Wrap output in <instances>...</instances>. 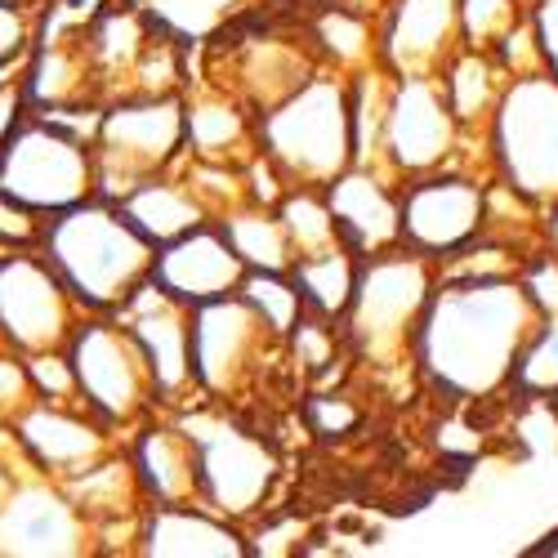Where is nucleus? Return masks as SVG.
<instances>
[{
  "instance_id": "obj_1",
  "label": "nucleus",
  "mask_w": 558,
  "mask_h": 558,
  "mask_svg": "<svg viewBox=\"0 0 558 558\" xmlns=\"http://www.w3.org/2000/svg\"><path fill=\"white\" fill-rule=\"evenodd\" d=\"M536 322L541 317L519 277H487V282L438 277L411 357L442 393L464 402L492 398L509 389V371Z\"/></svg>"
},
{
  "instance_id": "obj_2",
  "label": "nucleus",
  "mask_w": 558,
  "mask_h": 558,
  "mask_svg": "<svg viewBox=\"0 0 558 558\" xmlns=\"http://www.w3.org/2000/svg\"><path fill=\"white\" fill-rule=\"evenodd\" d=\"M40 255L85 313H117L153 277L157 246L117 210V202L85 197L50 215Z\"/></svg>"
},
{
  "instance_id": "obj_3",
  "label": "nucleus",
  "mask_w": 558,
  "mask_h": 558,
  "mask_svg": "<svg viewBox=\"0 0 558 558\" xmlns=\"http://www.w3.org/2000/svg\"><path fill=\"white\" fill-rule=\"evenodd\" d=\"M259 153L282 170L287 183H327L353 166V125H349V76L344 72H313L300 89L268 112L255 117Z\"/></svg>"
},
{
  "instance_id": "obj_4",
  "label": "nucleus",
  "mask_w": 558,
  "mask_h": 558,
  "mask_svg": "<svg viewBox=\"0 0 558 558\" xmlns=\"http://www.w3.org/2000/svg\"><path fill=\"white\" fill-rule=\"evenodd\" d=\"M438 268L434 259L415 255L407 246L366 255L357 264V287L353 300L340 317L344 344L376 366H398L415 349V331H421L425 304L434 295Z\"/></svg>"
},
{
  "instance_id": "obj_5",
  "label": "nucleus",
  "mask_w": 558,
  "mask_h": 558,
  "mask_svg": "<svg viewBox=\"0 0 558 558\" xmlns=\"http://www.w3.org/2000/svg\"><path fill=\"white\" fill-rule=\"evenodd\" d=\"M492 174L536 206L558 202V81L549 72L509 76L487 125Z\"/></svg>"
},
{
  "instance_id": "obj_6",
  "label": "nucleus",
  "mask_w": 558,
  "mask_h": 558,
  "mask_svg": "<svg viewBox=\"0 0 558 558\" xmlns=\"http://www.w3.org/2000/svg\"><path fill=\"white\" fill-rule=\"evenodd\" d=\"M95 153V197L121 202L134 183L166 174L183 157V99L179 95H130L104 108L89 138Z\"/></svg>"
},
{
  "instance_id": "obj_7",
  "label": "nucleus",
  "mask_w": 558,
  "mask_h": 558,
  "mask_svg": "<svg viewBox=\"0 0 558 558\" xmlns=\"http://www.w3.org/2000/svg\"><path fill=\"white\" fill-rule=\"evenodd\" d=\"M0 193L40 215H59L95 197V153L81 134L27 108L0 148Z\"/></svg>"
},
{
  "instance_id": "obj_8",
  "label": "nucleus",
  "mask_w": 558,
  "mask_h": 558,
  "mask_svg": "<svg viewBox=\"0 0 558 558\" xmlns=\"http://www.w3.org/2000/svg\"><path fill=\"white\" fill-rule=\"evenodd\" d=\"M68 357L85 411H95L112 429L148 421V411L157 407V385L148 357L125 331V322H117L112 313H85L68 340Z\"/></svg>"
},
{
  "instance_id": "obj_9",
  "label": "nucleus",
  "mask_w": 558,
  "mask_h": 558,
  "mask_svg": "<svg viewBox=\"0 0 558 558\" xmlns=\"http://www.w3.org/2000/svg\"><path fill=\"white\" fill-rule=\"evenodd\" d=\"M183 429H189V438L197 447V483H202L197 505H206L210 514H219L228 523L251 519L277 483L272 447L264 438H255L251 429L223 421L219 411L189 415Z\"/></svg>"
},
{
  "instance_id": "obj_10",
  "label": "nucleus",
  "mask_w": 558,
  "mask_h": 558,
  "mask_svg": "<svg viewBox=\"0 0 558 558\" xmlns=\"http://www.w3.org/2000/svg\"><path fill=\"white\" fill-rule=\"evenodd\" d=\"M277 340L264 317L232 291L206 304H193L189 317V353H193V385L202 398H232L238 389H246L268 353H277Z\"/></svg>"
},
{
  "instance_id": "obj_11",
  "label": "nucleus",
  "mask_w": 558,
  "mask_h": 558,
  "mask_svg": "<svg viewBox=\"0 0 558 558\" xmlns=\"http://www.w3.org/2000/svg\"><path fill=\"white\" fill-rule=\"evenodd\" d=\"M85 308L40 251H10L0 259V340L19 357L68 349Z\"/></svg>"
},
{
  "instance_id": "obj_12",
  "label": "nucleus",
  "mask_w": 558,
  "mask_h": 558,
  "mask_svg": "<svg viewBox=\"0 0 558 558\" xmlns=\"http://www.w3.org/2000/svg\"><path fill=\"white\" fill-rule=\"evenodd\" d=\"M483 206H487V183L464 170H429L398 183V228L402 246L447 259L451 251L470 246L483 238Z\"/></svg>"
},
{
  "instance_id": "obj_13",
  "label": "nucleus",
  "mask_w": 558,
  "mask_h": 558,
  "mask_svg": "<svg viewBox=\"0 0 558 558\" xmlns=\"http://www.w3.org/2000/svg\"><path fill=\"white\" fill-rule=\"evenodd\" d=\"M460 153V125L447 108L438 76H398L385 117L380 170L402 183L429 170H451Z\"/></svg>"
},
{
  "instance_id": "obj_14",
  "label": "nucleus",
  "mask_w": 558,
  "mask_h": 558,
  "mask_svg": "<svg viewBox=\"0 0 558 558\" xmlns=\"http://www.w3.org/2000/svg\"><path fill=\"white\" fill-rule=\"evenodd\" d=\"M95 549V527L72 505L68 487L36 470L19 474L0 500V554L19 558H72Z\"/></svg>"
},
{
  "instance_id": "obj_15",
  "label": "nucleus",
  "mask_w": 558,
  "mask_h": 558,
  "mask_svg": "<svg viewBox=\"0 0 558 558\" xmlns=\"http://www.w3.org/2000/svg\"><path fill=\"white\" fill-rule=\"evenodd\" d=\"M10 434L19 438L32 470L54 478V483H68V478L85 474L89 464H99L104 456L117 451V442H112L117 429L104 425L99 415L85 411L81 402L32 398L10 421Z\"/></svg>"
},
{
  "instance_id": "obj_16",
  "label": "nucleus",
  "mask_w": 558,
  "mask_h": 558,
  "mask_svg": "<svg viewBox=\"0 0 558 558\" xmlns=\"http://www.w3.org/2000/svg\"><path fill=\"white\" fill-rule=\"evenodd\" d=\"M117 322H125V331L134 336V344L144 349L153 385H157V402H189V393H197L193 385V353H189V317L193 308L179 304L174 295H166L153 277L138 287L117 313Z\"/></svg>"
},
{
  "instance_id": "obj_17",
  "label": "nucleus",
  "mask_w": 558,
  "mask_h": 558,
  "mask_svg": "<svg viewBox=\"0 0 558 558\" xmlns=\"http://www.w3.org/2000/svg\"><path fill=\"white\" fill-rule=\"evenodd\" d=\"M460 50V0H393L376 32V63L393 76H438Z\"/></svg>"
},
{
  "instance_id": "obj_18",
  "label": "nucleus",
  "mask_w": 558,
  "mask_h": 558,
  "mask_svg": "<svg viewBox=\"0 0 558 558\" xmlns=\"http://www.w3.org/2000/svg\"><path fill=\"white\" fill-rule=\"evenodd\" d=\"M242 277H246V264L228 246V238L219 232L215 219H206L193 232L157 246V255H153V282L189 308L219 300V295H232Z\"/></svg>"
},
{
  "instance_id": "obj_19",
  "label": "nucleus",
  "mask_w": 558,
  "mask_h": 558,
  "mask_svg": "<svg viewBox=\"0 0 558 558\" xmlns=\"http://www.w3.org/2000/svg\"><path fill=\"white\" fill-rule=\"evenodd\" d=\"M331 219L340 228V246L353 251L357 259L380 255L402 246V228H398V183L371 166H344L327 189Z\"/></svg>"
},
{
  "instance_id": "obj_20",
  "label": "nucleus",
  "mask_w": 558,
  "mask_h": 558,
  "mask_svg": "<svg viewBox=\"0 0 558 558\" xmlns=\"http://www.w3.org/2000/svg\"><path fill=\"white\" fill-rule=\"evenodd\" d=\"M138 554L157 558H242L251 545L206 505H148L138 527Z\"/></svg>"
},
{
  "instance_id": "obj_21",
  "label": "nucleus",
  "mask_w": 558,
  "mask_h": 558,
  "mask_svg": "<svg viewBox=\"0 0 558 558\" xmlns=\"http://www.w3.org/2000/svg\"><path fill=\"white\" fill-rule=\"evenodd\" d=\"M138 487L148 505H197V447L183 425H138L134 442L125 447Z\"/></svg>"
},
{
  "instance_id": "obj_22",
  "label": "nucleus",
  "mask_w": 558,
  "mask_h": 558,
  "mask_svg": "<svg viewBox=\"0 0 558 558\" xmlns=\"http://www.w3.org/2000/svg\"><path fill=\"white\" fill-rule=\"evenodd\" d=\"M255 153V112L238 95H197L183 104V157L246 166Z\"/></svg>"
},
{
  "instance_id": "obj_23",
  "label": "nucleus",
  "mask_w": 558,
  "mask_h": 558,
  "mask_svg": "<svg viewBox=\"0 0 558 558\" xmlns=\"http://www.w3.org/2000/svg\"><path fill=\"white\" fill-rule=\"evenodd\" d=\"M117 210L144 232L153 246H166L183 232H193L197 223L210 219V210L197 202V193L189 183L179 179V170H166V174H153L144 183H134V189L117 202Z\"/></svg>"
},
{
  "instance_id": "obj_24",
  "label": "nucleus",
  "mask_w": 558,
  "mask_h": 558,
  "mask_svg": "<svg viewBox=\"0 0 558 558\" xmlns=\"http://www.w3.org/2000/svg\"><path fill=\"white\" fill-rule=\"evenodd\" d=\"M438 81H442V95H447V108H451L460 134L487 138L492 112H496L505 85H509V72L496 63V54L460 45V50L451 54V63L438 72Z\"/></svg>"
},
{
  "instance_id": "obj_25",
  "label": "nucleus",
  "mask_w": 558,
  "mask_h": 558,
  "mask_svg": "<svg viewBox=\"0 0 558 558\" xmlns=\"http://www.w3.org/2000/svg\"><path fill=\"white\" fill-rule=\"evenodd\" d=\"M317 72V63L295 50L287 40H255L238 63V99L259 117L272 104H282L291 89H300L308 76Z\"/></svg>"
},
{
  "instance_id": "obj_26",
  "label": "nucleus",
  "mask_w": 558,
  "mask_h": 558,
  "mask_svg": "<svg viewBox=\"0 0 558 558\" xmlns=\"http://www.w3.org/2000/svg\"><path fill=\"white\" fill-rule=\"evenodd\" d=\"M219 232L228 238V246L238 251V259L246 268H264V272H287L295 264V246L287 238L282 219H277L272 206H255V202H242L223 215H215Z\"/></svg>"
},
{
  "instance_id": "obj_27",
  "label": "nucleus",
  "mask_w": 558,
  "mask_h": 558,
  "mask_svg": "<svg viewBox=\"0 0 558 558\" xmlns=\"http://www.w3.org/2000/svg\"><path fill=\"white\" fill-rule=\"evenodd\" d=\"M357 255L336 246V251H317V255H300L287 272L304 300V313H317V317H331L340 322L349 300H353V287H357Z\"/></svg>"
},
{
  "instance_id": "obj_28",
  "label": "nucleus",
  "mask_w": 558,
  "mask_h": 558,
  "mask_svg": "<svg viewBox=\"0 0 558 558\" xmlns=\"http://www.w3.org/2000/svg\"><path fill=\"white\" fill-rule=\"evenodd\" d=\"M272 210H277V219H282L291 246H295V259L340 246V228L331 219V206H327V193H322V189L291 183V189L282 193V202H277Z\"/></svg>"
},
{
  "instance_id": "obj_29",
  "label": "nucleus",
  "mask_w": 558,
  "mask_h": 558,
  "mask_svg": "<svg viewBox=\"0 0 558 558\" xmlns=\"http://www.w3.org/2000/svg\"><path fill=\"white\" fill-rule=\"evenodd\" d=\"M238 295L264 317V327L287 340V331L304 317V300L291 282V272H264V268H246V277L238 282Z\"/></svg>"
},
{
  "instance_id": "obj_30",
  "label": "nucleus",
  "mask_w": 558,
  "mask_h": 558,
  "mask_svg": "<svg viewBox=\"0 0 558 558\" xmlns=\"http://www.w3.org/2000/svg\"><path fill=\"white\" fill-rule=\"evenodd\" d=\"M509 389L523 398H558V322H536L532 336L523 340Z\"/></svg>"
},
{
  "instance_id": "obj_31",
  "label": "nucleus",
  "mask_w": 558,
  "mask_h": 558,
  "mask_svg": "<svg viewBox=\"0 0 558 558\" xmlns=\"http://www.w3.org/2000/svg\"><path fill=\"white\" fill-rule=\"evenodd\" d=\"M317 50L331 59V68L336 72H357V68H366V63H376V32H371L357 14H349V10H331V14H322V23H317Z\"/></svg>"
},
{
  "instance_id": "obj_32",
  "label": "nucleus",
  "mask_w": 558,
  "mask_h": 558,
  "mask_svg": "<svg viewBox=\"0 0 558 558\" xmlns=\"http://www.w3.org/2000/svg\"><path fill=\"white\" fill-rule=\"evenodd\" d=\"M532 10V0H460V45L496 50L500 36Z\"/></svg>"
},
{
  "instance_id": "obj_33",
  "label": "nucleus",
  "mask_w": 558,
  "mask_h": 558,
  "mask_svg": "<svg viewBox=\"0 0 558 558\" xmlns=\"http://www.w3.org/2000/svg\"><path fill=\"white\" fill-rule=\"evenodd\" d=\"M23 362H27V380H32V393H36V398H45V402H81V393H76V371H72L68 349L32 353V357H23Z\"/></svg>"
},
{
  "instance_id": "obj_34",
  "label": "nucleus",
  "mask_w": 558,
  "mask_h": 558,
  "mask_svg": "<svg viewBox=\"0 0 558 558\" xmlns=\"http://www.w3.org/2000/svg\"><path fill=\"white\" fill-rule=\"evenodd\" d=\"M519 287L541 322H558V251L527 255L519 268Z\"/></svg>"
},
{
  "instance_id": "obj_35",
  "label": "nucleus",
  "mask_w": 558,
  "mask_h": 558,
  "mask_svg": "<svg viewBox=\"0 0 558 558\" xmlns=\"http://www.w3.org/2000/svg\"><path fill=\"white\" fill-rule=\"evenodd\" d=\"M45 223H50V215H40V210L23 206L19 197L0 193V242L10 251H40Z\"/></svg>"
},
{
  "instance_id": "obj_36",
  "label": "nucleus",
  "mask_w": 558,
  "mask_h": 558,
  "mask_svg": "<svg viewBox=\"0 0 558 558\" xmlns=\"http://www.w3.org/2000/svg\"><path fill=\"white\" fill-rule=\"evenodd\" d=\"M32 398L36 393L27 380V362L14 349H0V425H10Z\"/></svg>"
},
{
  "instance_id": "obj_37",
  "label": "nucleus",
  "mask_w": 558,
  "mask_h": 558,
  "mask_svg": "<svg viewBox=\"0 0 558 558\" xmlns=\"http://www.w3.org/2000/svg\"><path fill=\"white\" fill-rule=\"evenodd\" d=\"M308 421H313V429L317 434H349L362 415H357V407L349 402V398H340V393H317L313 402H308Z\"/></svg>"
},
{
  "instance_id": "obj_38",
  "label": "nucleus",
  "mask_w": 558,
  "mask_h": 558,
  "mask_svg": "<svg viewBox=\"0 0 558 558\" xmlns=\"http://www.w3.org/2000/svg\"><path fill=\"white\" fill-rule=\"evenodd\" d=\"M532 27L541 40V63L558 81V0H532Z\"/></svg>"
},
{
  "instance_id": "obj_39",
  "label": "nucleus",
  "mask_w": 558,
  "mask_h": 558,
  "mask_svg": "<svg viewBox=\"0 0 558 558\" xmlns=\"http://www.w3.org/2000/svg\"><path fill=\"white\" fill-rule=\"evenodd\" d=\"M27 19H23V5H5L0 0V68H10L23 50H27Z\"/></svg>"
},
{
  "instance_id": "obj_40",
  "label": "nucleus",
  "mask_w": 558,
  "mask_h": 558,
  "mask_svg": "<svg viewBox=\"0 0 558 558\" xmlns=\"http://www.w3.org/2000/svg\"><path fill=\"white\" fill-rule=\"evenodd\" d=\"M27 112V95H23V85L14 81H0V148H5V134L14 130V121Z\"/></svg>"
},
{
  "instance_id": "obj_41",
  "label": "nucleus",
  "mask_w": 558,
  "mask_h": 558,
  "mask_svg": "<svg viewBox=\"0 0 558 558\" xmlns=\"http://www.w3.org/2000/svg\"><path fill=\"white\" fill-rule=\"evenodd\" d=\"M541 232H545V246L558 251V202L545 206V223H541Z\"/></svg>"
},
{
  "instance_id": "obj_42",
  "label": "nucleus",
  "mask_w": 558,
  "mask_h": 558,
  "mask_svg": "<svg viewBox=\"0 0 558 558\" xmlns=\"http://www.w3.org/2000/svg\"><path fill=\"white\" fill-rule=\"evenodd\" d=\"M14 478H19V470H14V460L0 451V500H5V492L14 487Z\"/></svg>"
},
{
  "instance_id": "obj_43",
  "label": "nucleus",
  "mask_w": 558,
  "mask_h": 558,
  "mask_svg": "<svg viewBox=\"0 0 558 558\" xmlns=\"http://www.w3.org/2000/svg\"><path fill=\"white\" fill-rule=\"evenodd\" d=\"M5 5H27V0H5Z\"/></svg>"
},
{
  "instance_id": "obj_44",
  "label": "nucleus",
  "mask_w": 558,
  "mask_h": 558,
  "mask_svg": "<svg viewBox=\"0 0 558 558\" xmlns=\"http://www.w3.org/2000/svg\"><path fill=\"white\" fill-rule=\"evenodd\" d=\"M0 349H5V340H0Z\"/></svg>"
},
{
  "instance_id": "obj_45",
  "label": "nucleus",
  "mask_w": 558,
  "mask_h": 558,
  "mask_svg": "<svg viewBox=\"0 0 558 558\" xmlns=\"http://www.w3.org/2000/svg\"><path fill=\"white\" fill-rule=\"evenodd\" d=\"M554 554H558V549H554Z\"/></svg>"
}]
</instances>
